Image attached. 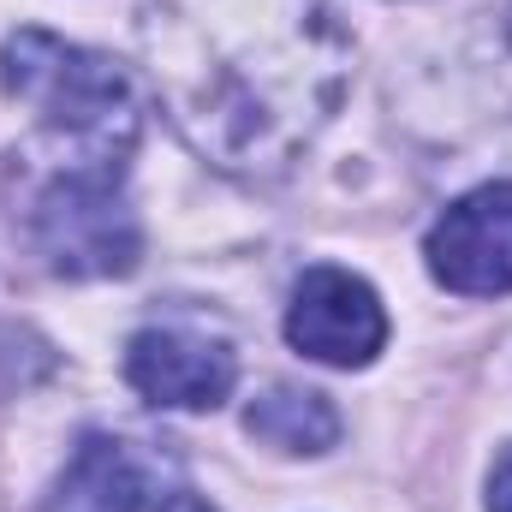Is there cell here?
<instances>
[{
	"label": "cell",
	"instance_id": "1",
	"mask_svg": "<svg viewBox=\"0 0 512 512\" xmlns=\"http://www.w3.org/2000/svg\"><path fill=\"white\" fill-rule=\"evenodd\" d=\"M173 120L221 167H280L340 90L322 0H167L149 24Z\"/></svg>",
	"mask_w": 512,
	"mask_h": 512
},
{
	"label": "cell",
	"instance_id": "2",
	"mask_svg": "<svg viewBox=\"0 0 512 512\" xmlns=\"http://www.w3.org/2000/svg\"><path fill=\"white\" fill-rule=\"evenodd\" d=\"M0 90L42 114L60 173H114L137 143L143 102L120 60L60 42L48 30H18L0 48Z\"/></svg>",
	"mask_w": 512,
	"mask_h": 512
},
{
	"label": "cell",
	"instance_id": "3",
	"mask_svg": "<svg viewBox=\"0 0 512 512\" xmlns=\"http://www.w3.org/2000/svg\"><path fill=\"white\" fill-rule=\"evenodd\" d=\"M36 251L66 280H102L137 268V215L120 197L114 173H54L36 197Z\"/></svg>",
	"mask_w": 512,
	"mask_h": 512
},
{
	"label": "cell",
	"instance_id": "4",
	"mask_svg": "<svg viewBox=\"0 0 512 512\" xmlns=\"http://www.w3.org/2000/svg\"><path fill=\"white\" fill-rule=\"evenodd\" d=\"M286 340H292L304 358H316V364L364 370V364L387 346V310L358 274H346V268H310V274L292 286Z\"/></svg>",
	"mask_w": 512,
	"mask_h": 512
},
{
	"label": "cell",
	"instance_id": "5",
	"mask_svg": "<svg viewBox=\"0 0 512 512\" xmlns=\"http://www.w3.org/2000/svg\"><path fill=\"white\" fill-rule=\"evenodd\" d=\"M429 274L459 298L512 292V179L477 185L429 227Z\"/></svg>",
	"mask_w": 512,
	"mask_h": 512
},
{
	"label": "cell",
	"instance_id": "6",
	"mask_svg": "<svg viewBox=\"0 0 512 512\" xmlns=\"http://www.w3.org/2000/svg\"><path fill=\"white\" fill-rule=\"evenodd\" d=\"M126 382L167 411H215L239 382V358L185 328H143L126 346Z\"/></svg>",
	"mask_w": 512,
	"mask_h": 512
},
{
	"label": "cell",
	"instance_id": "7",
	"mask_svg": "<svg viewBox=\"0 0 512 512\" xmlns=\"http://www.w3.org/2000/svg\"><path fill=\"white\" fill-rule=\"evenodd\" d=\"M143 501H149V477L137 453L114 435H84L48 512H143Z\"/></svg>",
	"mask_w": 512,
	"mask_h": 512
},
{
	"label": "cell",
	"instance_id": "8",
	"mask_svg": "<svg viewBox=\"0 0 512 512\" xmlns=\"http://www.w3.org/2000/svg\"><path fill=\"white\" fill-rule=\"evenodd\" d=\"M245 429H251L256 441H268L274 453H328L340 441V411L316 387L274 382L262 399H251Z\"/></svg>",
	"mask_w": 512,
	"mask_h": 512
},
{
	"label": "cell",
	"instance_id": "9",
	"mask_svg": "<svg viewBox=\"0 0 512 512\" xmlns=\"http://www.w3.org/2000/svg\"><path fill=\"white\" fill-rule=\"evenodd\" d=\"M489 512H512V447L495 459V471H489Z\"/></svg>",
	"mask_w": 512,
	"mask_h": 512
},
{
	"label": "cell",
	"instance_id": "10",
	"mask_svg": "<svg viewBox=\"0 0 512 512\" xmlns=\"http://www.w3.org/2000/svg\"><path fill=\"white\" fill-rule=\"evenodd\" d=\"M161 512H215V507H209V501H197V495H173Z\"/></svg>",
	"mask_w": 512,
	"mask_h": 512
}]
</instances>
